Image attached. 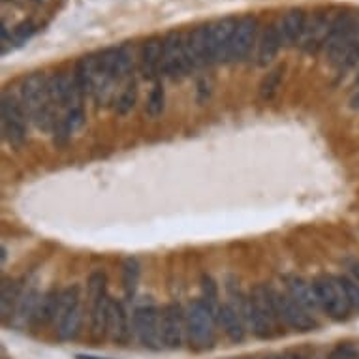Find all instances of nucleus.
<instances>
[{
  "mask_svg": "<svg viewBox=\"0 0 359 359\" xmlns=\"http://www.w3.org/2000/svg\"><path fill=\"white\" fill-rule=\"evenodd\" d=\"M325 53L333 68L346 72L359 62V10L339 12L331 34L325 41Z\"/></svg>",
  "mask_w": 359,
  "mask_h": 359,
  "instance_id": "nucleus-1",
  "label": "nucleus"
},
{
  "mask_svg": "<svg viewBox=\"0 0 359 359\" xmlns=\"http://www.w3.org/2000/svg\"><path fill=\"white\" fill-rule=\"evenodd\" d=\"M21 104L29 118L40 130H51L57 124L53 115V100L49 95L48 77L41 74H30L21 83V93H19Z\"/></svg>",
  "mask_w": 359,
  "mask_h": 359,
  "instance_id": "nucleus-2",
  "label": "nucleus"
},
{
  "mask_svg": "<svg viewBox=\"0 0 359 359\" xmlns=\"http://www.w3.org/2000/svg\"><path fill=\"white\" fill-rule=\"evenodd\" d=\"M245 320L258 339H271L277 330L278 314L273 303V290L259 284L247 299Z\"/></svg>",
  "mask_w": 359,
  "mask_h": 359,
  "instance_id": "nucleus-3",
  "label": "nucleus"
},
{
  "mask_svg": "<svg viewBox=\"0 0 359 359\" xmlns=\"http://www.w3.org/2000/svg\"><path fill=\"white\" fill-rule=\"evenodd\" d=\"M184 316H187L190 346L198 352L209 350L215 344V325H217L215 311L203 299H196L194 303H190Z\"/></svg>",
  "mask_w": 359,
  "mask_h": 359,
  "instance_id": "nucleus-4",
  "label": "nucleus"
},
{
  "mask_svg": "<svg viewBox=\"0 0 359 359\" xmlns=\"http://www.w3.org/2000/svg\"><path fill=\"white\" fill-rule=\"evenodd\" d=\"M111 297L107 295V280L104 273H93L88 277V303H90V333L102 339L107 333Z\"/></svg>",
  "mask_w": 359,
  "mask_h": 359,
  "instance_id": "nucleus-5",
  "label": "nucleus"
},
{
  "mask_svg": "<svg viewBox=\"0 0 359 359\" xmlns=\"http://www.w3.org/2000/svg\"><path fill=\"white\" fill-rule=\"evenodd\" d=\"M190 68L187 49H184V34L181 30H171L162 38V74L171 81H181L189 76Z\"/></svg>",
  "mask_w": 359,
  "mask_h": 359,
  "instance_id": "nucleus-6",
  "label": "nucleus"
},
{
  "mask_svg": "<svg viewBox=\"0 0 359 359\" xmlns=\"http://www.w3.org/2000/svg\"><path fill=\"white\" fill-rule=\"evenodd\" d=\"M314 290L318 297L320 309L333 320H346L352 306L348 303L346 292L339 277H320L314 280Z\"/></svg>",
  "mask_w": 359,
  "mask_h": 359,
  "instance_id": "nucleus-7",
  "label": "nucleus"
},
{
  "mask_svg": "<svg viewBox=\"0 0 359 359\" xmlns=\"http://www.w3.org/2000/svg\"><path fill=\"white\" fill-rule=\"evenodd\" d=\"M81 297H79V288L70 286V288L62 290L60 295V306L59 314H57V335L60 341H72L76 339L79 330H81Z\"/></svg>",
  "mask_w": 359,
  "mask_h": 359,
  "instance_id": "nucleus-8",
  "label": "nucleus"
},
{
  "mask_svg": "<svg viewBox=\"0 0 359 359\" xmlns=\"http://www.w3.org/2000/svg\"><path fill=\"white\" fill-rule=\"evenodd\" d=\"M2 134L10 145H23L27 140V124H29V115L25 111L21 98H15L10 93L2 95Z\"/></svg>",
  "mask_w": 359,
  "mask_h": 359,
  "instance_id": "nucleus-9",
  "label": "nucleus"
},
{
  "mask_svg": "<svg viewBox=\"0 0 359 359\" xmlns=\"http://www.w3.org/2000/svg\"><path fill=\"white\" fill-rule=\"evenodd\" d=\"M273 303L277 309L278 320L290 325L292 330L309 333L318 327V322L314 320L312 312L306 311L305 306H301L290 294H280V292L273 290Z\"/></svg>",
  "mask_w": 359,
  "mask_h": 359,
  "instance_id": "nucleus-10",
  "label": "nucleus"
},
{
  "mask_svg": "<svg viewBox=\"0 0 359 359\" xmlns=\"http://www.w3.org/2000/svg\"><path fill=\"white\" fill-rule=\"evenodd\" d=\"M160 314L154 303L137 305L134 311V333L137 341L145 348L160 350L162 348V335H160Z\"/></svg>",
  "mask_w": 359,
  "mask_h": 359,
  "instance_id": "nucleus-11",
  "label": "nucleus"
},
{
  "mask_svg": "<svg viewBox=\"0 0 359 359\" xmlns=\"http://www.w3.org/2000/svg\"><path fill=\"white\" fill-rule=\"evenodd\" d=\"M337 15L339 12L333 10H318L312 13L311 19H306V30L301 41V48L305 53H318L320 49L325 48V41L330 38Z\"/></svg>",
  "mask_w": 359,
  "mask_h": 359,
  "instance_id": "nucleus-12",
  "label": "nucleus"
},
{
  "mask_svg": "<svg viewBox=\"0 0 359 359\" xmlns=\"http://www.w3.org/2000/svg\"><path fill=\"white\" fill-rule=\"evenodd\" d=\"M184 49H187V57H189L192 70H200V68L215 65L209 25H200L194 30L187 32L184 34Z\"/></svg>",
  "mask_w": 359,
  "mask_h": 359,
  "instance_id": "nucleus-13",
  "label": "nucleus"
},
{
  "mask_svg": "<svg viewBox=\"0 0 359 359\" xmlns=\"http://www.w3.org/2000/svg\"><path fill=\"white\" fill-rule=\"evenodd\" d=\"M258 29L259 23L254 15H245L237 21L236 34H233L230 53H228V62L237 65L252 53L254 46H258Z\"/></svg>",
  "mask_w": 359,
  "mask_h": 359,
  "instance_id": "nucleus-14",
  "label": "nucleus"
},
{
  "mask_svg": "<svg viewBox=\"0 0 359 359\" xmlns=\"http://www.w3.org/2000/svg\"><path fill=\"white\" fill-rule=\"evenodd\" d=\"M184 330H187V316H183L181 306L171 303L164 306L160 314V335H162V346L168 350H179L183 344Z\"/></svg>",
  "mask_w": 359,
  "mask_h": 359,
  "instance_id": "nucleus-15",
  "label": "nucleus"
},
{
  "mask_svg": "<svg viewBox=\"0 0 359 359\" xmlns=\"http://www.w3.org/2000/svg\"><path fill=\"white\" fill-rule=\"evenodd\" d=\"M237 21L239 19L226 18L215 23H209V36H211V49L215 57V65L228 62V53H230L231 40L236 34Z\"/></svg>",
  "mask_w": 359,
  "mask_h": 359,
  "instance_id": "nucleus-16",
  "label": "nucleus"
},
{
  "mask_svg": "<svg viewBox=\"0 0 359 359\" xmlns=\"http://www.w3.org/2000/svg\"><path fill=\"white\" fill-rule=\"evenodd\" d=\"M48 83L49 95H51L53 104H59L60 107H68V109L77 107L81 93H79V87H77L74 74L72 76H68V74H55V76L48 77Z\"/></svg>",
  "mask_w": 359,
  "mask_h": 359,
  "instance_id": "nucleus-17",
  "label": "nucleus"
},
{
  "mask_svg": "<svg viewBox=\"0 0 359 359\" xmlns=\"http://www.w3.org/2000/svg\"><path fill=\"white\" fill-rule=\"evenodd\" d=\"M306 13L299 8H294V10H288L284 13V18L278 21V30H280V36H283L284 46H301L303 41V36H305L306 30Z\"/></svg>",
  "mask_w": 359,
  "mask_h": 359,
  "instance_id": "nucleus-18",
  "label": "nucleus"
},
{
  "mask_svg": "<svg viewBox=\"0 0 359 359\" xmlns=\"http://www.w3.org/2000/svg\"><path fill=\"white\" fill-rule=\"evenodd\" d=\"M284 46L283 36L278 30V25L273 23L264 29L262 36L258 38V53H256V65L259 68H267L273 60L277 59L278 51Z\"/></svg>",
  "mask_w": 359,
  "mask_h": 359,
  "instance_id": "nucleus-19",
  "label": "nucleus"
},
{
  "mask_svg": "<svg viewBox=\"0 0 359 359\" xmlns=\"http://www.w3.org/2000/svg\"><path fill=\"white\" fill-rule=\"evenodd\" d=\"M140 68L142 76L149 81H153L162 72V38H149L142 46L140 53Z\"/></svg>",
  "mask_w": 359,
  "mask_h": 359,
  "instance_id": "nucleus-20",
  "label": "nucleus"
},
{
  "mask_svg": "<svg viewBox=\"0 0 359 359\" xmlns=\"http://www.w3.org/2000/svg\"><path fill=\"white\" fill-rule=\"evenodd\" d=\"M218 324L222 325L226 335L230 337L233 342L245 341V316H243L241 309H237L231 303H226L218 309Z\"/></svg>",
  "mask_w": 359,
  "mask_h": 359,
  "instance_id": "nucleus-21",
  "label": "nucleus"
},
{
  "mask_svg": "<svg viewBox=\"0 0 359 359\" xmlns=\"http://www.w3.org/2000/svg\"><path fill=\"white\" fill-rule=\"evenodd\" d=\"M284 284H286V290L288 294L294 297L301 306H305L309 312H316L320 309L318 297H316V290H314V284H309L305 278L295 277V275H288L284 277Z\"/></svg>",
  "mask_w": 359,
  "mask_h": 359,
  "instance_id": "nucleus-22",
  "label": "nucleus"
},
{
  "mask_svg": "<svg viewBox=\"0 0 359 359\" xmlns=\"http://www.w3.org/2000/svg\"><path fill=\"white\" fill-rule=\"evenodd\" d=\"M107 331L111 333V339L117 344H126L130 339V324L126 309L121 301H111V311H109V325Z\"/></svg>",
  "mask_w": 359,
  "mask_h": 359,
  "instance_id": "nucleus-23",
  "label": "nucleus"
},
{
  "mask_svg": "<svg viewBox=\"0 0 359 359\" xmlns=\"http://www.w3.org/2000/svg\"><path fill=\"white\" fill-rule=\"evenodd\" d=\"M77 87L81 96L93 95L96 85V62L95 57H81L76 62V70H74Z\"/></svg>",
  "mask_w": 359,
  "mask_h": 359,
  "instance_id": "nucleus-24",
  "label": "nucleus"
},
{
  "mask_svg": "<svg viewBox=\"0 0 359 359\" xmlns=\"http://www.w3.org/2000/svg\"><path fill=\"white\" fill-rule=\"evenodd\" d=\"M85 121V115H83L81 107H74V109H68L65 117L57 121L55 124V142L57 143H66L70 140V136L76 132L79 126Z\"/></svg>",
  "mask_w": 359,
  "mask_h": 359,
  "instance_id": "nucleus-25",
  "label": "nucleus"
},
{
  "mask_svg": "<svg viewBox=\"0 0 359 359\" xmlns=\"http://www.w3.org/2000/svg\"><path fill=\"white\" fill-rule=\"evenodd\" d=\"M60 295H62V292L51 290V292H48V294L41 297L34 316V320L38 324H49V322H55V320H57V314H59L60 306Z\"/></svg>",
  "mask_w": 359,
  "mask_h": 359,
  "instance_id": "nucleus-26",
  "label": "nucleus"
},
{
  "mask_svg": "<svg viewBox=\"0 0 359 359\" xmlns=\"http://www.w3.org/2000/svg\"><path fill=\"white\" fill-rule=\"evenodd\" d=\"M0 305H2V318L13 316L21 301V286L15 280H4L2 283V294H0Z\"/></svg>",
  "mask_w": 359,
  "mask_h": 359,
  "instance_id": "nucleus-27",
  "label": "nucleus"
},
{
  "mask_svg": "<svg viewBox=\"0 0 359 359\" xmlns=\"http://www.w3.org/2000/svg\"><path fill=\"white\" fill-rule=\"evenodd\" d=\"M284 70H286V66L280 65L277 68H273V70L267 72V76L262 79L259 83V98L262 100H273L275 95L278 93V88H280V83H283L284 77Z\"/></svg>",
  "mask_w": 359,
  "mask_h": 359,
  "instance_id": "nucleus-28",
  "label": "nucleus"
},
{
  "mask_svg": "<svg viewBox=\"0 0 359 359\" xmlns=\"http://www.w3.org/2000/svg\"><path fill=\"white\" fill-rule=\"evenodd\" d=\"M137 280H140V264H137V259L128 258L123 265V286L126 295H134Z\"/></svg>",
  "mask_w": 359,
  "mask_h": 359,
  "instance_id": "nucleus-29",
  "label": "nucleus"
},
{
  "mask_svg": "<svg viewBox=\"0 0 359 359\" xmlns=\"http://www.w3.org/2000/svg\"><path fill=\"white\" fill-rule=\"evenodd\" d=\"M165 106V90L164 85L160 81L154 83V87L151 88V93H149V100H147V107H145V111H147L149 117H158L160 113L164 111Z\"/></svg>",
  "mask_w": 359,
  "mask_h": 359,
  "instance_id": "nucleus-30",
  "label": "nucleus"
},
{
  "mask_svg": "<svg viewBox=\"0 0 359 359\" xmlns=\"http://www.w3.org/2000/svg\"><path fill=\"white\" fill-rule=\"evenodd\" d=\"M137 102V85L136 81H130L126 87L123 88V93L118 95L117 106H115V111L118 115H128Z\"/></svg>",
  "mask_w": 359,
  "mask_h": 359,
  "instance_id": "nucleus-31",
  "label": "nucleus"
},
{
  "mask_svg": "<svg viewBox=\"0 0 359 359\" xmlns=\"http://www.w3.org/2000/svg\"><path fill=\"white\" fill-rule=\"evenodd\" d=\"M40 299L41 297L38 295V292H34V290L29 292L27 295H21V301H19L15 314H18L21 320L34 318L36 311H38V305H40Z\"/></svg>",
  "mask_w": 359,
  "mask_h": 359,
  "instance_id": "nucleus-32",
  "label": "nucleus"
},
{
  "mask_svg": "<svg viewBox=\"0 0 359 359\" xmlns=\"http://www.w3.org/2000/svg\"><path fill=\"white\" fill-rule=\"evenodd\" d=\"M339 280H341L342 288L346 292L350 306H352L353 311L359 312V284L352 277H339Z\"/></svg>",
  "mask_w": 359,
  "mask_h": 359,
  "instance_id": "nucleus-33",
  "label": "nucleus"
},
{
  "mask_svg": "<svg viewBox=\"0 0 359 359\" xmlns=\"http://www.w3.org/2000/svg\"><path fill=\"white\" fill-rule=\"evenodd\" d=\"M36 32V25L30 21V19H27V21H21V23L13 29V41H15V46H21V43H25L27 40H30L32 36H34Z\"/></svg>",
  "mask_w": 359,
  "mask_h": 359,
  "instance_id": "nucleus-34",
  "label": "nucleus"
},
{
  "mask_svg": "<svg viewBox=\"0 0 359 359\" xmlns=\"http://www.w3.org/2000/svg\"><path fill=\"white\" fill-rule=\"evenodd\" d=\"M327 359H359V348L353 344H339L331 350Z\"/></svg>",
  "mask_w": 359,
  "mask_h": 359,
  "instance_id": "nucleus-35",
  "label": "nucleus"
},
{
  "mask_svg": "<svg viewBox=\"0 0 359 359\" xmlns=\"http://www.w3.org/2000/svg\"><path fill=\"white\" fill-rule=\"evenodd\" d=\"M350 273H352L353 280L359 284V262H355V264L350 265Z\"/></svg>",
  "mask_w": 359,
  "mask_h": 359,
  "instance_id": "nucleus-36",
  "label": "nucleus"
},
{
  "mask_svg": "<svg viewBox=\"0 0 359 359\" xmlns=\"http://www.w3.org/2000/svg\"><path fill=\"white\" fill-rule=\"evenodd\" d=\"M269 359H299L294 353H286V355H280V358H269Z\"/></svg>",
  "mask_w": 359,
  "mask_h": 359,
  "instance_id": "nucleus-37",
  "label": "nucleus"
},
{
  "mask_svg": "<svg viewBox=\"0 0 359 359\" xmlns=\"http://www.w3.org/2000/svg\"><path fill=\"white\" fill-rule=\"evenodd\" d=\"M30 2H34V4H46L48 0H30Z\"/></svg>",
  "mask_w": 359,
  "mask_h": 359,
  "instance_id": "nucleus-38",
  "label": "nucleus"
},
{
  "mask_svg": "<svg viewBox=\"0 0 359 359\" xmlns=\"http://www.w3.org/2000/svg\"><path fill=\"white\" fill-rule=\"evenodd\" d=\"M358 102H359V96H358Z\"/></svg>",
  "mask_w": 359,
  "mask_h": 359,
  "instance_id": "nucleus-39",
  "label": "nucleus"
},
{
  "mask_svg": "<svg viewBox=\"0 0 359 359\" xmlns=\"http://www.w3.org/2000/svg\"><path fill=\"white\" fill-rule=\"evenodd\" d=\"M316 359H318V358H316Z\"/></svg>",
  "mask_w": 359,
  "mask_h": 359,
  "instance_id": "nucleus-40",
  "label": "nucleus"
}]
</instances>
